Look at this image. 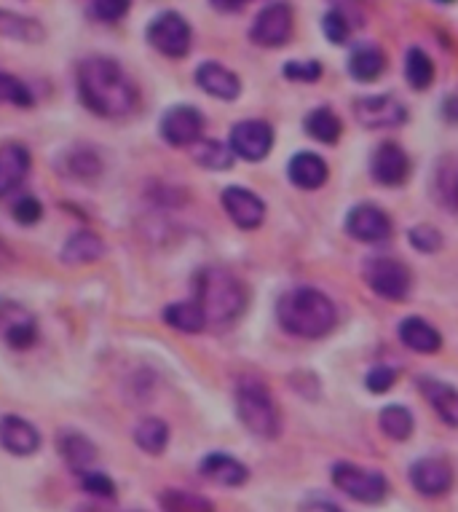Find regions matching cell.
Segmentation results:
<instances>
[{"mask_svg":"<svg viewBox=\"0 0 458 512\" xmlns=\"http://www.w3.org/2000/svg\"><path fill=\"white\" fill-rule=\"evenodd\" d=\"M322 27H325V35L330 38L333 43H346L349 41V33H351V25L346 22V17H343L341 11H330L325 17V22H322Z\"/></svg>","mask_w":458,"mask_h":512,"instance_id":"obj_42","label":"cell"},{"mask_svg":"<svg viewBox=\"0 0 458 512\" xmlns=\"http://www.w3.org/2000/svg\"><path fill=\"white\" fill-rule=\"evenodd\" d=\"M300 512H343L338 504L327 502V499H309V502L300 507Z\"/></svg>","mask_w":458,"mask_h":512,"instance_id":"obj_45","label":"cell"},{"mask_svg":"<svg viewBox=\"0 0 458 512\" xmlns=\"http://www.w3.org/2000/svg\"><path fill=\"white\" fill-rule=\"evenodd\" d=\"M81 486H84L86 494L100 496V499H116V483L108 478V475H102V472L86 470L81 472Z\"/></svg>","mask_w":458,"mask_h":512,"instance_id":"obj_38","label":"cell"},{"mask_svg":"<svg viewBox=\"0 0 458 512\" xmlns=\"http://www.w3.org/2000/svg\"><path fill=\"white\" fill-rule=\"evenodd\" d=\"M0 445L14 456H33L41 448V432L22 416L0 419Z\"/></svg>","mask_w":458,"mask_h":512,"instance_id":"obj_16","label":"cell"},{"mask_svg":"<svg viewBox=\"0 0 458 512\" xmlns=\"http://www.w3.org/2000/svg\"><path fill=\"white\" fill-rule=\"evenodd\" d=\"M191 38V25L177 11H164L148 27L150 46L167 57H185L191 49Z\"/></svg>","mask_w":458,"mask_h":512,"instance_id":"obj_7","label":"cell"},{"mask_svg":"<svg viewBox=\"0 0 458 512\" xmlns=\"http://www.w3.org/2000/svg\"><path fill=\"white\" fill-rule=\"evenodd\" d=\"M410 244L416 247V250L421 252H434V250H440V244H442V236L437 228L432 226H418L410 231Z\"/></svg>","mask_w":458,"mask_h":512,"instance_id":"obj_43","label":"cell"},{"mask_svg":"<svg viewBox=\"0 0 458 512\" xmlns=\"http://www.w3.org/2000/svg\"><path fill=\"white\" fill-rule=\"evenodd\" d=\"M346 231L354 239H359V242H386L392 236V220H389V215L381 207H375V204H359V207H354L349 212Z\"/></svg>","mask_w":458,"mask_h":512,"instance_id":"obj_13","label":"cell"},{"mask_svg":"<svg viewBox=\"0 0 458 512\" xmlns=\"http://www.w3.org/2000/svg\"><path fill=\"white\" fill-rule=\"evenodd\" d=\"M274 145V129L266 121H242L231 129V151L247 161L266 159Z\"/></svg>","mask_w":458,"mask_h":512,"instance_id":"obj_12","label":"cell"},{"mask_svg":"<svg viewBox=\"0 0 458 512\" xmlns=\"http://www.w3.org/2000/svg\"><path fill=\"white\" fill-rule=\"evenodd\" d=\"M78 92L92 113L105 118L124 116L134 108L137 92L118 62L108 57H89L78 68Z\"/></svg>","mask_w":458,"mask_h":512,"instance_id":"obj_1","label":"cell"},{"mask_svg":"<svg viewBox=\"0 0 458 512\" xmlns=\"http://www.w3.org/2000/svg\"><path fill=\"white\" fill-rule=\"evenodd\" d=\"M397 370L392 368V365H375L370 373H367V389L370 392H375V395H384V392H389L392 389V384L397 381Z\"/></svg>","mask_w":458,"mask_h":512,"instance_id":"obj_39","label":"cell"},{"mask_svg":"<svg viewBox=\"0 0 458 512\" xmlns=\"http://www.w3.org/2000/svg\"><path fill=\"white\" fill-rule=\"evenodd\" d=\"M41 215L43 207L35 196H22V199L14 204V218H17V223H22V226H33V223L41 220Z\"/></svg>","mask_w":458,"mask_h":512,"instance_id":"obj_44","label":"cell"},{"mask_svg":"<svg viewBox=\"0 0 458 512\" xmlns=\"http://www.w3.org/2000/svg\"><path fill=\"white\" fill-rule=\"evenodd\" d=\"M134 443L140 445L142 451L150 456H159L164 454V448L169 443V427L164 419H156V416H150V419H142L134 429Z\"/></svg>","mask_w":458,"mask_h":512,"instance_id":"obj_28","label":"cell"},{"mask_svg":"<svg viewBox=\"0 0 458 512\" xmlns=\"http://www.w3.org/2000/svg\"><path fill=\"white\" fill-rule=\"evenodd\" d=\"M102 252H105V244H102L100 236L92 234V231H78L62 247V261L70 263V266H84V263L100 261Z\"/></svg>","mask_w":458,"mask_h":512,"instance_id":"obj_25","label":"cell"},{"mask_svg":"<svg viewBox=\"0 0 458 512\" xmlns=\"http://www.w3.org/2000/svg\"><path fill=\"white\" fill-rule=\"evenodd\" d=\"M196 301H199L207 325H231L242 317L247 306V293L244 285L223 266H209L196 279Z\"/></svg>","mask_w":458,"mask_h":512,"instance_id":"obj_3","label":"cell"},{"mask_svg":"<svg viewBox=\"0 0 458 512\" xmlns=\"http://www.w3.org/2000/svg\"><path fill=\"white\" fill-rule=\"evenodd\" d=\"M418 387L424 392V397L429 400V405L434 408V413L440 416L448 427L458 429V392L450 384H442V381H434V378H421Z\"/></svg>","mask_w":458,"mask_h":512,"instance_id":"obj_22","label":"cell"},{"mask_svg":"<svg viewBox=\"0 0 458 512\" xmlns=\"http://www.w3.org/2000/svg\"><path fill=\"white\" fill-rule=\"evenodd\" d=\"M236 413L255 437L274 440L282 432V416L276 408L274 397L260 384L258 378H242L236 387Z\"/></svg>","mask_w":458,"mask_h":512,"instance_id":"obj_4","label":"cell"},{"mask_svg":"<svg viewBox=\"0 0 458 512\" xmlns=\"http://www.w3.org/2000/svg\"><path fill=\"white\" fill-rule=\"evenodd\" d=\"M400 341L408 349L413 352H421V354H432L437 352L442 346V336L437 330L426 322V319H418V317H408L405 322L400 325Z\"/></svg>","mask_w":458,"mask_h":512,"instance_id":"obj_24","label":"cell"},{"mask_svg":"<svg viewBox=\"0 0 458 512\" xmlns=\"http://www.w3.org/2000/svg\"><path fill=\"white\" fill-rule=\"evenodd\" d=\"M276 317L290 336L322 338L335 328L338 314L325 293H319L314 287H298L282 295V301L276 306Z\"/></svg>","mask_w":458,"mask_h":512,"instance_id":"obj_2","label":"cell"},{"mask_svg":"<svg viewBox=\"0 0 458 512\" xmlns=\"http://www.w3.org/2000/svg\"><path fill=\"white\" fill-rule=\"evenodd\" d=\"M193 159L196 164L207 169H231L234 167V151L228 148V145L217 143V140H199V143H193Z\"/></svg>","mask_w":458,"mask_h":512,"instance_id":"obj_31","label":"cell"},{"mask_svg":"<svg viewBox=\"0 0 458 512\" xmlns=\"http://www.w3.org/2000/svg\"><path fill=\"white\" fill-rule=\"evenodd\" d=\"M164 319H167V325H172L180 333H201L207 328V317H204L199 301L172 303L164 309Z\"/></svg>","mask_w":458,"mask_h":512,"instance_id":"obj_26","label":"cell"},{"mask_svg":"<svg viewBox=\"0 0 458 512\" xmlns=\"http://www.w3.org/2000/svg\"><path fill=\"white\" fill-rule=\"evenodd\" d=\"M201 129H204V116L191 105H177L161 118V137L175 148L199 143Z\"/></svg>","mask_w":458,"mask_h":512,"instance_id":"obj_11","label":"cell"},{"mask_svg":"<svg viewBox=\"0 0 458 512\" xmlns=\"http://www.w3.org/2000/svg\"><path fill=\"white\" fill-rule=\"evenodd\" d=\"M78 512H113V510L102 507V504H86V507H78Z\"/></svg>","mask_w":458,"mask_h":512,"instance_id":"obj_48","label":"cell"},{"mask_svg":"<svg viewBox=\"0 0 458 512\" xmlns=\"http://www.w3.org/2000/svg\"><path fill=\"white\" fill-rule=\"evenodd\" d=\"M65 169L67 172H62V175H70L75 180H94V177L100 175L102 164L92 151H73L67 156Z\"/></svg>","mask_w":458,"mask_h":512,"instance_id":"obj_36","label":"cell"},{"mask_svg":"<svg viewBox=\"0 0 458 512\" xmlns=\"http://www.w3.org/2000/svg\"><path fill=\"white\" fill-rule=\"evenodd\" d=\"M442 113H445V118H448V121L458 124V97H448V100H445V108H442Z\"/></svg>","mask_w":458,"mask_h":512,"instance_id":"obj_46","label":"cell"},{"mask_svg":"<svg viewBox=\"0 0 458 512\" xmlns=\"http://www.w3.org/2000/svg\"><path fill=\"white\" fill-rule=\"evenodd\" d=\"M341 118L335 116L333 110L327 108H317L311 110L309 116H306V132H309L314 140L319 143H338V137H341Z\"/></svg>","mask_w":458,"mask_h":512,"instance_id":"obj_32","label":"cell"},{"mask_svg":"<svg viewBox=\"0 0 458 512\" xmlns=\"http://www.w3.org/2000/svg\"><path fill=\"white\" fill-rule=\"evenodd\" d=\"M0 338L11 349H30L38 341V325L30 311L17 301H0Z\"/></svg>","mask_w":458,"mask_h":512,"instance_id":"obj_10","label":"cell"},{"mask_svg":"<svg viewBox=\"0 0 458 512\" xmlns=\"http://www.w3.org/2000/svg\"><path fill=\"white\" fill-rule=\"evenodd\" d=\"M223 207L239 228H258L263 223V218H266V204L260 202L252 191L242 188V185L225 188Z\"/></svg>","mask_w":458,"mask_h":512,"instance_id":"obj_14","label":"cell"},{"mask_svg":"<svg viewBox=\"0 0 458 512\" xmlns=\"http://www.w3.org/2000/svg\"><path fill=\"white\" fill-rule=\"evenodd\" d=\"M292 35V11L287 3L276 0L271 6L260 11L255 25L250 30V38L258 46H268V49H276V46H284L290 41Z\"/></svg>","mask_w":458,"mask_h":512,"instance_id":"obj_9","label":"cell"},{"mask_svg":"<svg viewBox=\"0 0 458 512\" xmlns=\"http://www.w3.org/2000/svg\"><path fill=\"white\" fill-rule=\"evenodd\" d=\"M30 172V153L25 145H0V196H9L25 183Z\"/></svg>","mask_w":458,"mask_h":512,"instance_id":"obj_18","label":"cell"},{"mask_svg":"<svg viewBox=\"0 0 458 512\" xmlns=\"http://www.w3.org/2000/svg\"><path fill=\"white\" fill-rule=\"evenodd\" d=\"M57 448L59 456L67 462V467L78 472V475L89 470V467L97 462V445H94L86 435H81V432H73V429L59 432Z\"/></svg>","mask_w":458,"mask_h":512,"instance_id":"obj_19","label":"cell"},{"mask_svg":"<svg viewBox=\"0 0 458 512\" xmlns=\"http://www.w3.org/2000/svg\"><path fill=\"white\" fill-rule=\"evenodd\" d=\"M440 3H453V0H440Z\"/></svg>","mask_w":458,"mask_h":512,"instance_id":"obj_49","label":"cell"},{"mask_svg":"<svg viewBox=\"0 0 458 512\" xmlns=\"http://www.w3.org/2000/svg\"><path fill=\"white\" fill-rule=\"evenodd\" d=\"M0 35L17 38V41L38 43L43 38V27L35 19L19 17V14H11V11H0Z\"/></svg>","mask_w":458,"mask_h":512,"instance_id":"obj_34","label":"cell"},{"mask_svg":"<svg viewBox=\"0 0 458 512\" xmlns=\"http://www.w3.org/2000/svg\"><path fill=\"white\" fill-rule=\"evenodd\" d=\"M386 70V57L384 51L375 49V46H359L349 59V73L357 81H375L381 78V73Z\"/></svg>","mask_w":458,"mask_h":512,"instance_id":"obj_27","label":"cell"},{"mask_svg":"<svg viewBox=\"0 0 458 512\" xmlns=\"http://www.w3.org/2000/svg\"><path fill=\"white\" fill-rule=\"evenodd\" d=\"M132 6V0H94V17L102 22H118L126 17V11Z\"/></svg>","mask_w":458,"mask_h":512,"instance_id":"obj_41","label":"cell"},{"mask_svg":"<svg viewBox=\"0 0 458 512\" xmlns=\"http://www.w3.org/2000/svg\"><path fill=\"white\" fill-rule=\"evenodd\" d=\"M201 475L217 486H225V488H236V486H244L247 478H250V470L244 467L239 459L228 454H209L204 456V462H201Z\"/></svg>","mask_w":458,"mask_h":512,"instance_id":"obj_20","label":"cell"},{"mask_svg":"<svg viewBox=\"0 0 458 512\" xmlns=\"http://www.w3.org/2000/svg\"><path fill=\"white\" fill-rule=\"evenodd\" d=\"M319 76H322V65L319 62H287L284 65V78H290V81L311 84V81H319Z\"/></svg>","mask_w":458,"mask_h":512,"instance_id":"obj_40","label":"cell"},{"mask_svg":"<svg viewBox=\"0 0 458 512\" xmlns=\"http://www.w3.org/2000/svg\"><path fill=\"white\" fill-rule=\"evenodd\" d=\"M287 172H290L292 183L303 188V191H317V188L327 183V175H330L325 159H319L317 153H298L290 161Z\"/></svg>","mask_w":458,"mask_h":512,"instance_id":"obj_23","label":"cell"},{"mask_svg":"<svg viewBox=\"0 0 458 512\" xmlns=\"http://www.w3.org/2000/svg\"><path fill=\"white\" fill-rule=\"evenodd\" d=\"M373 177L381 185H402L410 175L408 153L397 143H381L373 153Z\"/></svg>","mask_w":458,"mask_h":512,"instance_id":"obj_17","label":"cell"},{"mask_svg":"<svg viewBox=\"0 0 458 512\" xmlns=\"http://www.w3.org/2000/svg\"><path fill=\"white\" fill-rule=\"evenodd\" d=\"M434 188H437V199L458 215V156H448L437 167Z\"/></svg>","mask_w":458,"mask_h":512,"instance_id":"obj_29","label":"cell"},{"mask_svg":"<svg viewBox=\"0 0 458 512\" xmlns=\"http://www.w3.org/2000/svg\"><path fill=\"white\" fill-rule=\"evenodd\" d=\"M365 279L375 295H381L386 301H405L413 285V277L405 263L394 258H373L365 266Z\"/></svg>","mask_w":458,"mask_h":512,"instance_id":"obj_6","label":"cell"},{"mask_svg":"<svg viewBox=\"0 0 458 512\" xmlns=\"http://www.w3.org/2000/svg\"><path fill=\"white\" fill-rule=\"evenodd\" d=\"M212 6L220 11H236V9H242L244 0H212Z\"/></svg>","mask_w":458,"mask_h":512,"instance_id":"obj_47","label":"cell"},{"mask_svg":"<svg viewBox=\"0 0 458 512\" xmlns=\"http://www.w3.org/2000/svg\"><path fill=\"white\" fill-rule=\"evenodd\" d=\"M159 504L164 512H215V504L199 494L183 491V488H167L161 491Z\"/></svg>","mask_w":458,"mask_h":512,"instance_id":"obj_30","label":"cell"},{"mask_svg":"<svg viewBox=\"0 0 458 512\" xmlns=\"http://www.w3.org/2000/svg\"><path fill=\"white\" fill-rule=\"evenodd\" d=\"M333 483L338 491H343L346 496H351L354 502L362 504H378L384 502L386 494H389V483L381 472L365 470V467H357V464L341 462L333 467Z\"/></svg>","mask_w":458,"mask_h":512,"instance_id":"obj_5","label":"cell"},{"mask_svg":"<svg viewBox=\"0 0 458 512\" xmlns=\"http://www.w3.org/2000/svg\"><path fill=\"white\" fill-rule=\"evenodd\" d=\"M378 427L392 440H408L413 435V413L405 405H386L378 416Z\"/></svg>","mask_w":458,"mask_h":512,"instance_id":"obj_33","label":"cell"},{"mask_svg":"<svg viewBox=\"0 0 458 512\" xmlns=\"http://www.w3.org/2000/svg\"><path fill=\"white\" fill-rule=\"evenodd\" d=\"M0 102H9L17 108H33V94L19 78L0 73Z\"/></svg>","mask_w":458,"mask_h":512,"instance_id":"obj_37","label":"cell"},{"mask_svg":"<svg viewBox=\"0 0 458 512\" xmlns=\"http://www.w3.org/2000/svg\"><path fill=\"white\" fill-rule=\"evenodd\" d=\"M405 76H408V84L418 92L429 89L434 81V62L429 59L424 49H410L408 59H405Z\"/></svg>","mask_w":458,"mask_h":512,"instance_id":"obj_35","label":"cell"},{"mask_svg":"<svg viewBox=\"0 0 458 512\" xmlns=\"http://www.w3.org/2000/svg\"><path fill=\"white\" fill-rule=\"evenodd\" d=\"M354 118L365 129H394L408 121V110L392 94H378V97H359L354 102Z\"/></svg>","mask_w":458,"mask_h":512,"instance_id":"obj_8","label":"cell"},{"mask_svg":"<svg viewBox=\"0 0 458 512\" xmlns=\"http://www.w3.org/2000/svg\"><path fill=\"white\" fill-rule=\"evenodd\" d=\"M410 483H413L418 494L434 499V496H442L450 491V486H453V470L442 459H421V462L410 467Z\"/></svg>","mask_w":458,"mask_h":512,"instance_id":"obj_15","label":"cell"},{"mask_svg":"<svg viewBox=\"0 0 458 512\" xmlns=\"http://www.w3.org/2000/svg\"><path fill=\"white\" fill-rule=\"evenodd\" d=\"M196 84H199L207 94L217 97V100H236L239 92H242L239 78H236L231 70H225L223 65H217V62H204V65L196 70Z\"/></svg>","mask_w":458,"mask_h":512,"instance_id":"obj_21","label":"cell"}]
</instances>
